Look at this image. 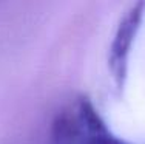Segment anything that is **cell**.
Wrapping results in <instances>:
<instances>
[{
	"instance_id": "obj_1",
	"label": "cell",
	"mask_w": 145,
	"mask_h": 144,
	"mask_svg": "<svg viewBox=\"0 0 145 144\" xmlns=\"http://www.w3.org/2000/svg\"><path fill=\"white\" fill-rule=\"evenodd\" d=\"M53 144H130L113 135L96 107L79 99L59 115L53 127Z\"/></svg>"
},
{
	"instance_id": "obj_2",
	"label": "cell",
	"mask_w": 145,
	"mask_h": 144,
	"mask_svg": "<svg viewBox=\"0 0 145 144\" xmlns=\"http://www.w3.org/2000/svg\"><path fill=\"white\" fill-rule=\"evenodd\" d=\"M142 3L137 6H133L131 11L125 16V19L120 22L114 40L111 43L110 51V70L116 81L120 84L122 78L125 76V67H127V57L130 53V47L133 42V37L136 30L139 28L140 19H142Z\"/></svg>"
}]
</instances>
